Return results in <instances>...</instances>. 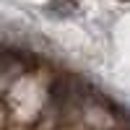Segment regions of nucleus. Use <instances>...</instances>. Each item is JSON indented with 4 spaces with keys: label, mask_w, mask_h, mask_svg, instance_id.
I'll return each mask as SVG.
<instances>
[{
    "label": "nucleus",
    "mask_w": 130,
    "mask_h": 130,
    "mask_svg": "<svg viewBox=\"0 0 130 130\" xmlns=\"http://www.w3.org/2000/svg\"><path fill=\"white\" fill-rule=\"evenodd\" d=\"M78 0H50L47 3V16L50 18H73L78 13Z\"/></svg>",
    "instance_id": "obj_1"
}]
</instances>
